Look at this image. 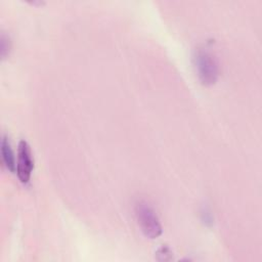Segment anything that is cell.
<instances>
[{
    "instance_id": "obj_3",
    "label": "cell",
    "mask_w": 262,
    "mask_h": 262,
    "mask_svg": "<svg viewBox=\"0 0 262 262\" xmlns=\"http://www.w3.org/2000/svg\"><path fill=\"white\" fill-rule=\"evenodd\" d=\"M34 169V159L29 143L23 139L17 145L16 156V174L21 183H28L30 181L32 172Z\"/></svg>"
},
{
    "instance_id": "obj_4",
    "label": "cell",
    "mask_w": 262,
    "mask_h": 262,
    "mask_svg": "<svg viewBox=\"0 0 262 262\" xmlns=\"http://www.w3.org/2000/svg\"><path fill=\"white\" fill-rule=\"evenodd\" d=\"M1 157H2V162L4 167L8 171L14 172L16 168V160H15L11 144L6 135H3L1 139Z\"/></svg>"
},
{
    "instance_id": "obj_1",
    "label": "cell",
    "mask_w": 262,
    "mask_h": 262,
    "mask_svg": "<svg viewBox=\"0 0 262 262\" xmlns=\"http://www.w3.org/2000/svg\"><path fill=\"white\" fill-rule=\"evenodd\" d=\"M135 215L138 224L145 236L157 238L163 232V227L155 209L145 201H139L135 205Z\"/></svg>"
},
{
    "instance_id": "obj_5",
    "label": "cell",
    "mask_w": 262,
    "mask_h": 262,
    "mask_svg": "<svg viewBox=\"0 0 262 262\" xmlns=\"http://www.w3.org/2000/svg\"><path fill=\"white\" fill-rule=\"evenodd\" d=\"M157 259L159 261H168L172 258V251L167 246H162L156 252Z\"/></svg>"
},
{
    "instance_id": "obj_6",
    "label": "cell",
    "mask_w": 262,
    "mask_h": 262,
    "mask_svg": "<svg viewBox=\"0 0 262 262\" xmlns=\"http://www.w3.org/2000/svg\"><path fill=\"white\" fill-rule=\"evenodd\" d=\"M0 48H1V56L2 58H5L8 54H9V50H10V40L9 38L5 35L2 34L1 35V39H0Z\"/></svg>"
},
{
    "instance_id": "obj_2",
    "label": "cell",
    "mask_w": 262,
    "mask_h": 262,
    "mask_svg": "<svg viewBox=\"0 0 262 262\" xmlns=\"http://www.w3.org/2000/svg\"><path fill=\"white\" fill-rule=\"evenodd\" d=\"M193 59L201 82L205 85L214 84L219 77V64L214 54L207 49H198Z\"/></svg>"
}]
</instances>
